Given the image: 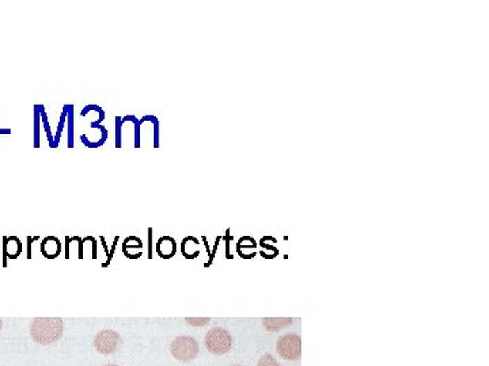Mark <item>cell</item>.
<instances>
[{"label":"cell","mask_w":489,"mask_h":366,"mask_svg":"<svg viewBox=\"0 0 489 366\" xmlns=\"http://www.w3.org/2000/svg\"><path fill=\"white\" fill-rule=\"evenodd\" d=\"M199 245V242L194 238H188L183 242V254L188 258H193L194 255H199V250L196 248Z\"/></svg>","instance_id":"cell-10"},{"label":"cell","mask_w":489,"mask_h":366,"mask_svg":"<svg viewBox=\"0 0 489 366\" xmlns=\"http://www.w3.org/2000/svg\"><path fill=\"white\" fill-rule=\"evenodd\" d=\"M1 327H3V322H1V319H0V330H1Z\"/></svg>","instance_id":"cell-14"},{"label":"cell","mask_w":489,"mask_h":366,"mask_svg":"<svg viewBox=\"0 0 489 366\" xmlns=\"http://www.w3.org/2000/svg\"><path fill=\"white\" fill-rule=\"evenodd\" d=\"M170 351L177 361L189 363L193 361L199 353V343L193 336H177L172 345Z\"/></svg>","instance_id":"cell-2"},{"label":"cell","mask_w":489,"mask_h":366,"mask_svg":"<svg viewBox=\"0 0 489 366\" xmlns=\"http://www.w3.org/2000/svg\"><path fill=\"white\" fill-rule=\"evenodd\" d=\"M176 250H177L176 242L172 238H169V236H165V238L159 239L158 243H156V252L162 258H166V259L172 258L176 254Z\"/></svg>","instance_id":"cell-7"},{"label":"cell","mask_w":489,"mask_h":366,"mask_svg":"<svg viewBox=\"0 0 489 366\" xmlns=\"http://www.w3.org/2000/svg\"><path fill=\"white\" fill-rule=\"evenodd\" d=\"M276 349L277 353L287 361L299 360L302 356V339L297 334L280 336Z\"/></svg>","instance_id":"cell-4"},{"label":"cell","mask_w":489,"mask_h":366,"mask_svg":"<svg viewBox=\"0 0 489 366\" xmlns=\"http://www.w3.org/2000/svg\"><path fill=\"white\" fill-rule=\"evenodd\" d=\"M22 251V243L17 238H10L6 241V252L10 258H17Z\"/></svg>","instance_id":"cell-9"},{"label":"cell","mask_w":489,"mask_h":366,"mask_svg":"<svg viewBox=\"0 0 489 366\" xmlns=\"http://www.w3.org/2000/svg\"><path fill=\"white\" fill-rule=\"evenodd\" d=\"M258 366H280L277 364L275 358L271 356V354H264L260 361H258Z\"/></svg>","instance_id":"cell-13"},{"label":"cell","mask_w":489,"mask_h":366,"mask_svg":"<svg viewBox=\"0 0 489 366\" xmlns=\"http://www.w3.org/2000/svg\"><path fill=\"white\" fill-rule=\"evenodd\" d=\"M185 322L192 326V327H201L210 323V317H201V319H192V317H186Z\"/></svg>","instance_id":"cell-12"},{"label":"cell","mask_w":489,"mask_h":366,"mask_svg":"<svg viewBox=\"0 0 489 366\" xmlns=\"http://www.w3.org/2000/svg\"><path fill=\"white\" fill-rule=\"evenodd\" d=\"M235 366H241V365H235Z\"/></svg>","instance_id":"cell-16"},{"label":"cell","mask_w":489,"mask_h":366,"mask_svg":"<svg viewBox=\"0 0 489 366\" xmlns=\"http://www.w3.org/2000/svg\"><path fill=\"white\" fill-rule=\"evenodd\" d=\"M103 366H119V365H113V364H110V365H103Z\"/></svg>","instance_id":"cell-15"},{"label":"cell","mask_w":489,"mask_h":366,"mask_svg":"<svg viewBox=\"0 0 489 366\" xmlns=\"http://www.w3.org/2000/svg\"><path fill=\"white\" fill-rule=\"evenodd\" d=\"M233 346V338L230 333L222 327H214L206 336V347L215 356H223L230 351Z\"/></svg>","instance_id":"cell-3"},{"label":"cell","mask_w":489,"mask_h":366,"mask_svg":"<svg viewBox=\"0 0 489 366\" xmlns=\"http://www.w3.org/2000/svg\"><path fill=\"white\" fill-rule=\"evenodd\" d=\"M41 251L49 259L56 258L61 251V244L59 242V239H56L53 236H49V238L44 239V242L41 244Z\"/></svg>","instance_id":"cell-6"},{"label":"cell","mask_w":489,"mask_h":366,"mask_svg":"<svg viewBox=\"0 0 489 366\" xmlns=\"http://www.w3.org/2000/svg\"><path fill=\"white\" fill-rule=\"evenodd\" d=\"M251 250V251H256V242L250 238H242L240 242H238V252L242 255L244 254V250Z\"/></svg>","instance_id":"cell-11"},{"label":"cell","mask_w":489,"mask_h":366,"mask_svg":"<svg viewBox=\"0 0 489 366\" xmlns=\"http://www.w3.org/2000/svg\"><path fill=\"white\" fill-rule=\"evenodd\" d=\"M264 323V329L270 333H276V331H280L281 329L290 326L292 323V319L291 317H265L263 320Z\"/></svg>","instance_id":"cell-8"},{"label":"cell","mask_w":489,"mask_h":366,"mask_svg":"<svg viewBox=\"0 0 489 366\" xmlns=\"http://www.w3.org/2000/svg\"><path fill=\"white\" fill-rule=\"evenodd\" d=\"M64 324L60 317H37L31 322V336L38 345H53L63 336Z\"/></svg>","instance_id":"cell-1"},{"label":"cell","mask_w":489,"mask_h":366,"mask_svg":"<svg viewBox=\"0 0 489 366\" xmlns=\"http://www.w3.org/2000/svg\"><path fill=\"white\" fill-rule=\"evenodd\" d=\"M122 343L120 334L113 330H103L94 338V347L99 354L109 356L117 350Z\"/></svg>","instance_id":"cell-5"}]
</instances>
